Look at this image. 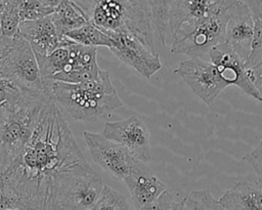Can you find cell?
<instances>
[{
	"label": "cell",
	"instance_id": "6da1fadb",
	"mask_svg": "<svg viewBox=\"0 0 262 210\" xmlns=\"http://www.w3.org/2000/svg\"><path fill=\"white\" fill-rule=\"evenodd\" d=\"M94 171L55 102L49 98L30 141L2 172L0 184L19 199L24 210H56L62 194Z\"/></svg>",
	"mask_w": 262,
	"mask_h": 210
},
{
	"label": "cell",
	"instance_id": "7a4b0ae2",
	"mask_svg": "<svg viewBox=\"0 0 262 210\" xmlns=\"http://www.w3.org/2000/svg\"><path fill=\"white\" fill-rule=\"evenodd\" d=\"M44 91L78 121L106 118L122 106L107 71L100 69L98 76L81 84L59 81H43Z\"/></svg>",
	"mask_w": 262,
	"mask_h": 210
},
{
	"label": "cell",
	"instance_id": "3957f363",
	"mask_svg": "<svg viewBox=\"0 0 262 210\" xmlns=\"http://www.w3.org/2000/svg\"><path fill=\"white\" fill-rule=\"evenodd\" d=\"M91 23L107 36L128 34L156 52L151 13L146 0H71Z\"/></svg>",
	"mask_w": 262,
	"mask_h": 210
},
{
	"label": "cell",
	"instance_id": "277c9868",
	"mask_svg": "<svg viewBox=\"0 0 262 210\" xmlns=\"http://www.w3.org/2000/svg\"><path fill=\"white\" fill-rule=\"evenodd\" d=\"M50 97L45 92H26L0 106V169L3 172L30 141L40 112Z\"/></svg>",
	"mask_w": 262,
	"mask_h": 210
},
{
	"label": "cell",
	"instance_id": "5b68a950",
	"mask_svg": "<svg viewBox=\"0 0 262 210\" xmlns=\"http://www.w3.org/2000/svg\"><path fill=\"white\" fill-rule=\"evenodd\" d=\"M231 2L232 0H225L209 17L177 31L171 36V52L210 61V51L225 42V23Z\"/></svg>",
	"mask_w": 262,
	"mask_h": 210
},
{
	"label": "cell",
	"instance_id": "8992f818",
	"mask_svg": "<svg viewBox=\"0 0 262 210\" xmlns=\"http://www.w3.org/2000/svg\"><path fill=\"white\" fill-rule=\"evenodd\" d=\"M0 72L23 90L45 92L36 54L20 35L13 38L7 53L0 60Z\"/></svg>",
	"mask_w": 262,
	"mask_h": 210
},
{
	"label": "cell",
	"instance_id": "52a82bcc",
	"mask_svg": "<svg viewBox=\"0 0 262 210\" xmlns=\"http://www.w3.org/2000/svg\"><path fill=\"white\" fill-rule=\"evenodd\" d=\"M174 73L181 77L191 91L208 106H211L228 86L217 67L211 61L201 58H189L181 61Z\"/></svg>",
	"mask_w": 262,
	"mask_h": 210
},
{
	"label": "cell",
	"instance_id": "ba28073f",
	"mask_svg": "<svg viewBox=\"0 0 262 210\" xmlns=\"http://www.w3.org/2000/svg\"><path fill=\"white\" fill-rule=\"evenodd\" d=\"M101 135L124 146L135 159L147 162L150 160V135L145 123L138 116L106 122Z\"/></svg>",
	"mask_w": 262,
	"mask_h": 210
},
{
	"label": "cell",
	"instance_id": "9c48e42d",
	"mask_svg": "<svg viewBox=\"0 0 262 210\" xmlns=\"http://www.w3.org/2000/svg\"><path fill=\"white\" fill-rule=\"evenodd\" d=\"M83 137L93 161L108 174L124 181L135 158L124 146L105 138L101 133L85 130Z\"/></svg>",
	"mask_w": 262,
	"mask_h": 210
},
{
	"label": "cell",
	"instance_id": "30bf717a",
	"mask_svg": "<svg viewBox=\"0 0 262 210\" xmlns=\"http://www.w3.org/2000/svg\"><path fill=\"white\" fill-rule=\"evenodd\" d=\"M108 37L113 40V47L110 50L142 77L149 79L161 70L162 64L159 54L135 37L123 33L111 34Z\"/></svg>",
	"mask_w": 262,
	"mask_h": 210
},
{
	"label": "cell",
	"instance_id": "8fae6325",
	"mask_svg": "<svg viewBox=\"0 0 262 210\" xmlns=\"http://www.w3.org/2000/svg\"><path fill=\"white\" fill-rule=\"evenodd\" d=\"M253 39V20L248 4L232 0L227 10L225 43L244 60H247L252 52Z\"/></svg>",
	"mask_w": 262,
	"mask_h": 210
},
{
	"label": "cell",
	"instance_id": "7c38bea8",
	"mask_svg": "<svg viewBox=\"0 0 262 210\" xmlns=\"http://www.w3.org/2000/svg\"><path fill=\"white\" fill-rule=\"evenodd\" d=\"M210 61L215 65L227 85H235L246 94L261 101V98L252 84L246 60L236 54L225 42L210 51Z\"/></svg>",
	"mask_w": 262,
	"mask_h": 210
},
{
	"label": "cell",
	"instance_id": "4fadbf2b",
	"mask_svg": "<svg viewBox=\"0 0 262 210\" xmlns=\"http://www.w3.org/2000/svg\"><path fill=\"white\" fill-rule=\"evenodd\" d=\"M64 45L70 51L69 62L60 73L52 77L51 81L81 84L95 79L100 71L96 61V47L84 46L71 39Z\"/></svg>",
	"mask_w": 262,
	"mask_h": 210
},
{
	"label": "cell",
	"instance_id": "5bb4252c",
	"mask_svg": "<svg viewBox=\"0 0 262 210\" xmlns=\"http://www.w3.org/2000/svg\"><path fill=\"white\" fill-rule=\"evenodd\" d=\"M124 182L130 192L135 210L155 202L167 191L166 184L154 174L144 162L137 159L133 161Z\"/></svg>",
	"mask_w": 262,
	"mask_h": 210
},
{
	"label": "cell",
	"instance_id": "9a60e30c",
	"mask_svg": "<svg viewBox=\"0 0 262 210\" xmlns=\"http://www.w3.org/2000/svg\"><path fill=\"white\" fill-rule=\"evenodd\" d=\"M225 0H173L169 15L168 30L171 36L177 31L195 25L215 13Z\"/></svg>",
	"mask_w": 262,
	"mask_h": 210
},
{
	"label": "cell",
	"instance_id": "2e32d148",
	"mask_svg": "<svg viewBox=\"0 0 262 210\" xmlns=\"http://www.w3.org/2000/svg\"><path fill=\"white\" fill-rule=\"evenodd\" d=\"M101 175L94 172L74 182L58 200L56 210H91L103 190Z\"/></svg>",
	"mask_w": 262,
	"mask_h": 210
},
{
	"label": "cell",
	"instance_id": "e0dca14e",
	"mask_svg": "<svg viewBox=\"0 0 262 210\" xmlns=\"http://www.w3.org/2000/svg\"><path fill=\"white\" fill-rule=\"evenodd\" d=\"M19 35L38 54H49L62 45L63 36L57 34L50 15L36 20L21 22Z\"/></svg>",
	"mask_w": 262,
	"mask_h": 210
},
{
	"label": "cell",
	"instance_id": "ac0fdd59",
	"mask_svg": "<svg viewBox=\"0 0 262 210\" xmlns=\"http://www.w3.org/2000/svg\"><path fill=\"white\" fill-rule=\"evenodd\" d=\"M218 201L226 210H262V183L248 179L236 181Z\"/></svg>",
	"mask_w": 262,
	"mask_h": 210
},
{
	"label": "cell",
	"instance_id": "d6986e66",
	"mask_svg": "<svg viewBox=\"0 0 262 210\" xmlns=\"http://www.w3.org/2000/svg\"><path fill=\"white\" fill-rule=\"evenodd\" d=\"M50 17L59 36H64L70 31L88 24L86 17L71 0H62Z\"/></svg>",
	"mask_w": 262,
	"mask_h": 210
},
{
	"label": "cell",
	"instance_id": "ffe728a7",
	"mask_svg": "<svg viewBox=\"0 0 262 210\" xmlns=\"http://www.w3.org/2000/svg\"><path fill=\"white\" fill-rule=\"evenodd\" d=\"M36 54L42 80H51L52 77L60 73L69 62L70 51L67 45L58 47L49 54Z\"/></svg>",
	"mask_w": 262,
	"mask_h": 210
},
{
	"label": "cell",
	"instance_id": "44dd1931",
	"mask_svg": "<svg viewBox=\"0 0 262 210\" xmlns=\"http://www.w3.org/2000/svg\"><path fill=\"white\" fill-rule=\"evenodd\" d=\"M64 36L72 41L84 46H104L108 49L113 47V40L91 23L70 31Z\"/></svg>",
	"mask_w": 262,
	"mask_h": 210
},
{
	"label": "cell",
	"instance_id": "7402d4cb",
	"mask_svg": "<svg viewBox=\"0 0 262 210\" xmlns=\"http://www.w3.org/2000/svg\"><path fill=\"white\" fill-rule=\"evenodd\" d=\"M152 19L154 30L162 45L166 44L168 32V15L173 0H146Z\"/></svg>",
	"mask_w": 262,
	"mask_h": 210
},
{
	"label": "cell",
	"instance_id": "603a6c76",
	"mask_svg": "<svg viewBox=\"0 0 262 210\" xmlns=\"http://www.w3.org/2000/svg\"><path fill=\"white\" fill-rule=\"evenodd\" d=\"M181 210H226L209 188L192 191L180 201Z\"/></svg>",
	"mask_w": 262,
	"mask_h": 210
},
{
	"label": "cell",
	"instance_id": "cb8c5ba5",
	"mask_svg": "<svg viewBox=\"0 0 262 210\" xmlns=\"http://www.w3.org/2000/svg\"><path fill=\"white\" fill-rule=\"evenodd\" d=\"M247 4L253 20L254 39L252 52L246 62L252 64L262 57V0H248Z\"/></svg>",
	"mask_w": 262,
	"mask_h": 210
},
{
	"label": "cell",
	"instance_id": "d4e9b609",
	"mask_svg": "<svg viewBox=\"0 0 262 210\" xmlns=\"http://www.w3.org/2000/svg\"><path fill=\"white\" fill-rule=\"evenodd\" d=\"M54 8L46 5L41 0H18L17 12L21 22L36 20L53 13Z\"/></svg>",
	"mask_w": 262,
	"mask_h": 210
},
{
	"label": "cell",
	"instance_id": "484cf974",
	"mask_svg": "<svg viewBox=\"0 0 262 210\" xmlns=\"http://www.w3.org/2000/svg\"><path fill=\"white\" fill-rule=\"evenodd\" d=\"M91 210H130L125 196L104 184L97 202Z\"/></svg>",
	"mask_w": 262,
	"mask_h": 210
},
{
	"label": "cell",
	"instance_id": "4316f807",
	"mask_svg": "<svg viewBox=\"0 0 262 210\" xmlns=\"http://www.w3.org/2000/svg\"><path fill=\"white\" fill-rule=\"evenodd\" d=\"M3 36L6 38H15L19 35L20 19L17 12V4L14 2H6V6L0 15Z\"/></svg>",
	"mask_w": 262,
	"mask_h": 210
},
{
	"label": "cell",
	"instance_id": "83f0119b",
	"mask_svg": "<svg viewBox=\"0 0 262 210\" xmlns=\"http://www.w3.org/2000/svg\"><path fill=\"white\" fill-rule=\"evenodd\" d=\"M26 92L31 91L23 90L14 82H12L0 72V106L4 102L14 101L20 98Z\"/></svg>",
	"mask_w": 262,
	"mask_h": 210
},
{
	"label": "cell",
	"instance_id": "f1b7e54d",
	"mask_svg": "<svg viewBox=\"0 0 262 210\" xmlns=\"http://www.w3.org/2000/svg\"><path fill=\"white\" fill-rule=\"evenodd\" d=\"M244 160L252 166L257 175V180L262 183V138L252 152L244 156Z\"/></svg>",
	"mask_w": 262,
	"mask_h": 210
},
{
	"label": "cell",
	"instance_id": "f546056e",
	"mask_svg": "<svg viewBox=\"0 0 262 210\" xmlns=\"http://www.w3.org/2000/svg\"><path fill=\"white\" fill-rule=\"evenodd\" d=\"M249 78L262 101V57L252 64H246Z\"/></svg>",
	"mask_w": 262,
	"mask_h": 210
},
{
	"label": "cell",
	"instance_id": "4dcf8cb0",
	"mask_svg": "<svg viewBox=\"0 0 262 210\" xmlns=\"http://www.w3.org/2000/svg\"><path fill=\"white\" fill-rule=\"evenodd\" d=\"M23 209L19 199L9 190L0 184V210Z\"/></svg>",
	"mask_w": 262,
	"mask_h": 210
},
{
	"label": "cell",
	"instance_id": "1f68e13d",
	"mask_svg": "<svg viewBox=\"0 0 262 210\" xmlns=\"http://www.w3.org/2000/svg\"><path fill=\"white\" fill-rule=\"evenodd\" d=\"M176 202L172 195L166 191L155 202L140 208L139 210H172Z\"/></svg>",
	"mask_w": 262,
	"mask_h": 210
},
{
	"label": "cell",
	"instance_id": "d6a6232c",
	"mask_svg": "<svg viewBox=\"0 0 262 210\" xmlns=\"http://www.w3.org/2000/svg\"><path fill=\"white\" fill-rule=\"evenodd\" d=\"M42 2H44L46 5L52 7L55 9V7L58 6V4L62 1V0H41Z\"/></svg>",
	"mask_w": 262,
	"mask_h": 210
},
{
	"label": "cell",
	"instance_id": "836d02e7",
	"mask_svg": "<svg viewBox=\"0 0 262 210\" xmlns=\"http://www.w3.org/2000/svg\"><path fill=\"white\" fill-rule=\"evenodd\" d=\"M5 6H6V0H0V15L4 11Z\"/></svg>",
	"mask_w": 262,
	"mask_h": 210
},
{
	"label": "cell",
	"instance_id": "e575fe53",
	"mask_svg": "<svg viewBox=\"0 0 262 210\" xmlns=\"http://www.w3.org/2000/svg\"><path fill=\"white\" fill-rule=\"evenodd\" d=\"M172 210H181V204H180V202H176V204L174 205V207H173Z\"/></svg>",
	"mask_w": 262,
	"mask_h": 210
},
{
	"label": "cell",
	"instance_id": "d590c367",
	"mask_svg": "<svg viewBox=\"0 0 262 210\" xmlns=\"http://www.w3.org/2000/svg\"><path fill=\"white\" fill-rule=\"evenodd\" d=\"M3 37V33H2V27H1V22H0V40Z\"/></svg>",
	"mask_w": 262,
	"mask_h": 210
},
{
	"label": "cell",
	"instance_id": "8d00e7d4",
	"mask_svg": "<svg viewBox=\"0 0 262 210\" xmlns=\"http://www.w3.org/2000/svg\"><path fill=\"white\" fill-rule=\"evenodd\" d=\"M1 174H2V171H1V169H0V180H1Z\"/></svg>",
	"mask_w": 262,
	"mask_h": 210
},
{
	"label": "cell",
	"instance_id": "74e56055",
	"mask_svg": "<svg viewBox=\"0 0 262 210\" xmlns=\"http://www.w3.org/2000/svg\"><path fill=\"white\" fill-rule=\"evenodd\" d=\"M15 210H21V209H15Z\"/></svg>",
	"mask_w": 262,
	"mask_h": 210
}]
</instances>
